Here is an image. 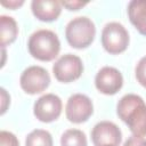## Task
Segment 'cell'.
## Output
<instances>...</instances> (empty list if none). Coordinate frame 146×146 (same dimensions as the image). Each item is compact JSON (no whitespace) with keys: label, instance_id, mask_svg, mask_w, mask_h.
Listing matches in <instances>:
<instances>
[{"label":"cell","instance_id":"cell-2","mask_svg":"<svg viewBox=\"0 0 146 146\" xmlns=\"http://www.w3.org/2000/svg\"><path fill=\"white\" fill-rule=\"evenodd\" d=\"M27 48L32 57L42 62H50L59 54L60 42L55 32L42 29L31 34Z\"/></svg>","mask_w":146,"mask_h":146},{"label":"cell","instance_id":"cell-13","mask_svg":"<svg viewBox=\"0 0 146 146\" xmlns=\"http://www.w3.org/2000/svg\"><path fill=\"white\" fill-rule=\"evenodd\" d=\"M18 34V27H17V23L16 21L10 17V16H6V15H1L0 16V43L1 47L5 48L6 46L13 43Z\"/></svg>","mask_w":146,"mask_h":146},{"label":"cell","instance_id":"cell-12","mask_svg":"<svg viewBox=\"0 0 146 146\" xmlns=\"http://www.w3.org/2000/svg\"><path fill=\"white\" fill-rule=\"evenodd\" d=\"M128 16L137 31L146 35V0H132L128 5Z\"/></svg>","mask_w":146,"mask_h":146},{"label":"cell","instance_id":"cell-9","mask_svg":"<svg viewBox=\"0 0 146 146\" xmlns=\"http://www.w3.org/2000/svg\"><path fill=\"white\" fill-rule=\"evenodd\" d=\"M122 139L120 128L111 121L98 122L91 131V140L95 146H119Z\"/></svg>","mask_w":146,"mask_h":146},{"label":"cell","instance_id":"cell-20","mask_svg":"<svg viewBox=\"0 0 146 146\" xmlns=\"http://www.w3.org/2000/svg\"><path fill=\"white\" fill-rule=\"evenodd\" d=\"M1 99H2V104H1V114H3L7 110V104L10 103V96L7 94V91L1 88Z\"/></svg>","mask_w":146,"mask_h":146},{"label":"cell","instance_id":"cell-10","mask_svg":"<svg viewBox=\"0 0 146 146\" xmlns=\"http://www.w3.org/2000/svg\"><path fill=\"white\" fill-rule=\"evenodd\" d=\"M95 86L104 95H115L123 86V76L117 68L104 66L96 74Z\"/></svg>","mask_w":146,"mask_h":146},{"label":"cell","instance_id":"cell-8","mask_svg":"<svg viewBox=\"0 0 146 146\" xmlns=\"http://www.w3.org/2000/svg\"><path fill=\"white\" fill-rule=\"evenodd\" d=\"M62 107V99L57 95L46 94L34 103L33 113L39 121L49 123L59 117Z\"/></svg>","mask_w":146,"mask_h":146},{"label":"cell","instance_id":"cell-18","mask_svg":"<svg viewBox=\"0 0 146 146\" xmlns=\"http://www.w3.org/2000/svg\"><path fill=\"white\" fill-rule=\"evenodd\" d=\"M123 146H146V139L138 136H131L125 140Z\"/></svg>","mask_w":146,"mask_h":146},{"label":"cell","instance_id":"cell-5","mask_svg":"<svg viewBox=\"0 0 146 146\" xmlns=\"http://www.w3.org/2000/svg\"><path fill=\"white\" fill-rule=\"evenodd\" d=\"M50 83V76L46 68L41 66H30L21 75V88L29 95H36L44 91Z\"/></svg>","mask_w":146,"mask_h":146},{"label":"cell","instance_id":"cell-15","mask_svg":"<svg viewBox=\"0 0 146 146\" xmlns=\"http://www.w3.org/2000/svg\"><path fill=\"white\" fill-rule=\"evenodd\" d=\"M62 146H87V137L79 129H68L60 137Z\"/></svg>","mask_w":146,"mask_h":146},{"label":"cell","instance_id":"cell-7","mask_svg":"<svg viewBox=\"0 0 146 146\" xmlns=\"http://www.w3.org/2000/svg\"><path fill=\"white\" fill-rule=\"evenodd\" d=\"M94 113V105L91 99L83 94L72 95L65 107V114L70 122L82 123L86 122Z\"/></svg>","mask_w":146,"mask_h":146},{"label":"cell","instance_id":"cell-21","mask_svg":"<svg viewBox=\"0 0 146 146\" xmlns=\"http://www.w3.org/2000/svg\"><path fill=\"white\" fill-rule=\"evenodd\" d=\"M23 3H24L23 0H21V1H1L2 6L7 7V8H10V9H16L17 7L22 6Z\"/></svg>","mask_w":146,"mask_h":146},{"label":"cell","instance_id":"cell-4","mask_svg":"<svg viewBox=\"0 0 146 146\" xmlns=\"http://www.w3.org/2000/svg\"><path fill=\"white\" fill-rule=\"evenodd\" d=\"M102 44L104 49L112 55L121 54L128 48L129 33L125 27L117 22L107 23L102 31Z\"/></svg>","mask_w":146,"mask_h":146},{"label":"cell","instance_id":"cell-1","mask_svg":"<svg viewBox=\"0 0 146 146\" xmlns=\"http://www.w3.org/2000/svg\"><path fill=\"white\" fill-rule=\"evenodd\" d=\"M116 113L133 136H146V104L140 96L124 95L116 105Z\"/></svg>","mask_w":146,"mask_h":146},{"label":"cell","instance_id":"cell-19","mask_svg":"<svg viewBox=\"0 0 146 146\" xmlns=\"http://www.w3.org/2000/svg\"><path fill=\"white\" fill-rule=\"evenodd\" d=\"M60 3L68 10H79L80 8L87 5V2H81V1H62Z\"/></svg>","mask_w":146,"mask_h":146},{"label":"cell","instance_id":"cell-16","mask_svg":"<svg viewBox=\"0 0 146 146\" xmlns=\"http://www.w3.org/2000/svg\"><path fill=\"white\" fill-rule=\"evenodd\" d=\"M135 73H136L137 81L144 88H146V56H144L138 62V64L136 66V70H135Z\"/></svg>","mask_w":146,"mask_h":146},{"label":"cell","instance_id":"cell-17","mask_svg":"<svg viewBox=\"0 0 146 146\" xmlns=\"http://www.w3.org/2000/svg\"><path fill=\"white\" fill-rule=\"evenodd\" d=\"M0 146H19V141L14 133L2 130L0 132Z\"/></svg>","mask_w":146,"mask_h":146},{"label":"cell","instance_id":"cell-11","mask_svg":"<svg viewBox=\"0 0 146 146\" xmlns=\"http://www.w3.org/2000/svg\"><path fill=\"white\" fill-rule=\"evenodd\" d=\"M31 9L39 21L52 22L59 17L62 13V3L54 0H33Z\"/></svg>","mask_w":146,"mask_h":146},{"label":"cell","instance_id":"cell-3","mask_svg":"<svg viewBox=\"0 0 146 146\" xmlns=\"http://www.w3.org/2000/svg\"><path fill=\"white\" fill-rule=\"evenodd\" d=\"M96 35V27L94 22L86 17L79 16L68 22L65 29V36L68 44L76 49L89 47Z\"/></svg>","mask_w":146,"mask_h":146},{"label":"cell","instance_id":"cell-14","mask_svg":"<svg viewBox=\"0 0 146 146\" xmlns=\"http://www.w3.org/2000/svg\"><path fill=\"white\" fill-rule=\"evenodd\" d=\"M52 144L50 132L43 129H35L31 131L25 139V146H52Z\"/></svg>","mask_w":146,"mask_h":146},{"label":"cell","instance_id":"cell-6","mask_svg":"<svg viewBox=\"0 0 146 146\" xmlns=\"http://www.w3.org/2000/svg\"><path fill=\"white\" fill-rule=\"evenodd\" d=\"M83 72V64L80 57L73 54L63 55L56 60L52 66V73L55 78L64 83L72 82L81 76Z\"/></svg>","mask_w":146,"mask_h":146}]
</instances>
